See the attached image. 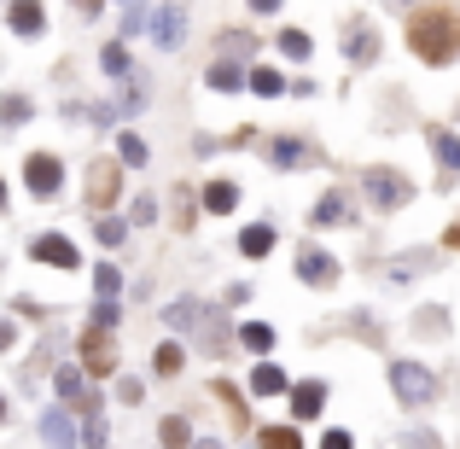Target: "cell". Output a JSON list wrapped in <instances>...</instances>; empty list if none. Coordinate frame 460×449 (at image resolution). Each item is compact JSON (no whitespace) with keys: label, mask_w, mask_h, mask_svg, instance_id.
<instances>
[{"label":"cell","mask_w":460,"mask_h":449,"mask_svg":"<svg viewBox=\"0 0 460 449\" xmlns=\"http://www.w3.org/2000/svg\"><path fill=\"white\" fill-rule=\"evenodd\" d=\"M408 47H414L426 65H455L460 58V12L455 6L408 12Z\"/></svg>","instance_id":"obj_1"},{"label":"cell","mask_w":460,"mask_h":449,"mask_svg":"<svg viewBox=\"0 0 460 449\" xmlns=\"http://www.w3.org/2000/svg\"><path fill=\"white\" fill-rule=\"evenodd\" d=\"M391 391L402 397L408 409H426L438 397V373L420 368V362H391Z\"/></svg>","instance_id":"obj_2"},{"label":"cell","mask_w":460,"mask_h":449,"mask_svg":"<svg viewBox=\"0 0 460 449\" xmlns=\"http://www.w3.org/2000/svg\"><path fill=\"white\" fill-rule=\"evenodd\" d=\"M361 187H367V199L379 204V211H396V204H408V193H414V187H408V175H396V169H385V164L367 169Z\"/></svg>","instance_id":"obj_3"},{"label":"cell","mask_w":460,"mask_h":449,"mask_svg":"<svg viewBox=\"0 0 460 449\" xmlns=\"http://www.w3.org/2000/svg\"><path fill=\"white\" fill-rule=\"evenodd\" d=\"M58 181H65V164H58L53 152H30L23 157V187H30L35 199H53Z\"/></svg>","instance_id":"obj_4"},{"label":"cell","mask_w":460,"mask_h":449,"mask_svg":"<svg viewBox=\"0 0 460 449\" xmlns=\"http://www.w3.org/2000/svg\"><path fill=\"white\" fill-rule=\"evenodd\" d=\"M111 368H117L111 333H100V327H88V333H82V380H88V373H111Z\"/></svg>","instance_id":"obj_5"},{"label":"cell","mask_w":460,"mask_h":449,"mask_svg":"<svg viewBox=\"0 0 460 449\" xmlns=\"http://www.w3.org/2000/svg\"><path fill=\"white\" fill-rule=\"evenodd\" d=\"M30 257H35V263H53V269H82V251L70 246L65 234H41V239H30Z\"/></svg>","instance_id":"obj_6"},{"label":"cell","mask_w":460,"mask_h":449,"mask_svg":"<svg viewBox=\"0 0 460 449\" xmlns=\"http://www.w3.org/2000/svg\"><path fill=\"white\" fill-rule=\"evenodd\" d=\"M146 23H152V41L169 47V53H175L181 35H187V12L181 6H157V12H146Z\"/></svg>","instance_id":"obj_7"},{"label":"cell","mask_w":460,"mask_h":449,"mask_svg":"<svg viewBox=\"0 0 460 449\" xmlns=\"http://www.w3.org/2000/svg\"><path fill=\"white\" fill-rule=\"evenodd\" d=\"M297 281H309V286H332V281H338V263L326 257V251L304 246V251H297Z\"/></svg>","instance_id":"obj_8"},{"label":"cell","mask_w":460,"mask_h":449,"mask_svg":"<svg viewBox=\"0 0 460 449\" xmlns=\"http://www.w3.org/2000/svg\"><path fill=\"white\" fill-rule=\"evenodd\" d=\"M53 385H58V397H65V403H82V415H88V420L100 415V403L88 397V380H82V368H58Z\"/></svg>","instance_id":"obj_9"},{"label":"cell","mask_w":460,"mask_h":449,"mask_svg":"<svg viewBox=\"0 0 460 449\" xmlns=\"http://www.w3.org/2000/svg\"><path fill=\"white\" fill-rule=\"evenodd\" d=\"M41 438L53 449H76V420H70V409H47L41 415Z\"/></svg>","instance_id":"obj_10"},{"label":"cell","mask_w":460,"mask_h":449,"mask_svg":"<svg viewBox=\"0 0 460 449\" xmlns=\"http://www.w3.org/2000/svg\"><path fill=\"white\" fill-rule=\"evenodd\" d=\"M286 397H292V415H297V420H314V415L326 409V385H321V380H304V385H292Z\"/></svg>","instance_id":"obj_11"},{"label":"cell","mask_w":460,"mask_h":449,"mask_svg":"<svg viewBox=\"0 0 460 449\" xmlns=\"http://www.w3.org/2000/svg\"><path fill=\"white\" fill-rule=\"evenodd\" d=\"M251 391L257 397H286L292 380H286V368H274V362H257V368H251Z\"/></svg>","instance_id":"obj_12"},{"label":"cell","mask_w":460,"mask_h":449,"mask_svg":"<svg viewBox=\"0 0 460 449\" xmlns=\"http://www.w3.org/2000/svg\"><path fill=\"white\" fill-rule=\"evenodd\" d=\"M117 199V164H93L88 169V204H111Z\"/></svg>","instance_id":"obj_13"},{"label":"cell","mask_w":460,"mask_h":449,"mask_svg":"<svg viewBox=\"0 0 460 449\" xmlns=\"http://www.w3.org/2000/svg\"><path fill=\"white\" fill-rule=\"evenodd\" d=\"M269 157H274V164H286V169H292V164H309V157H314V147H309L304 135H280V140L269 147Z\"/></svg>","instance_id":"obj_14"},{"label":"cell","mask_w":460,"mask_h":449,"mask_svg":"<svg viewBox=\"0 0 460 449\" xmlns=\"http://www.w3.org/2000/svg\"><path fill=\"white\" fill-rule=\"evenodd\" d=\"M431 152H438V164L449 169V175H460V135H449V129H426Z\"/></svg>","instance_id":"obj_15"},{"label":"cell","mask_w":460,"mask_h":449,"mask_svg":"<svg viewBox=\"0 0 460 449\" xmlns=\"http://www.w3.org/2000/svg\"><path fill=\"white\" fill-rule=\"evenodd\" d=\"M6 23H12V35H23V41H30V35L47 30V12H41V6H12Z\"/></svg>","instance_id":"obj_16"},{"label":"cell","mask_w":460,"mask_h":449,"mask_svg":"<svg viewBox=\"0 0 460 449\" xmlns=\"http://www.w3.org/2000/svg\"><path fill=\"white\" fill-rule=\"evenodd\" d=\"M239 345L257 350V356L269 362V350H274V327H269V321H245V327H239Z\"/></svg>","instance_id":"obj_17"},{"label":"cell","mask_w":460,"mask_h":449,"mask_svg":"<svg viewBox=\"0 0 460 449\" xmlns=\"http://www.w3.org/2000/svg\"><path fill=\"white\" fill-rule=\"evenodd\" d=\"M234 204H239V187H234V181H210V187H204V211L227 216Z\"/></svg>","instance_id":"obj_18"},{"label":"cell","mask_w":460,"mask_h":449,"mask_svg":"<svg viewBox=\"0 0 460 449\" xmlns=\"http://www.w3.org/2000/svg\"><path fill=\"white\" fill-rule=\"evenodd\" d=\"M239 251H245V257H269V251H274V228L269 222L245 228V234H239Z\"/></svg>","instance_id":"obj_19"},{"label":"cell","mask_w":460,"mask_h":449,"mask_svg":"<svg viewBox=\"0 0 460 449\" xmlns=\"http://www.w3.org/2000/svg\"><path fill=\"white\" fill-rule=\"evenodd\" d=\"M251 94H262V100H274V94H286V76L274 65H257L251 70Z\"/></svg>","instance_id":"obj_20"},{"label":"cell","mask_w":460,"mask_h":449,"mask_svg":"<svg viewBox=\"0 0 460 449\" xmlns=\"http://www.w3.org/2000/svg\"><path fill=\"white\" fill-rule=\"evenodd\" d=\"M426 269H431L426 251H408V257H396V263H391V281H420Z\"/></svg>","instance_id":"obj_21"},{"label":"cell","mask_w":460,"mask_h":449,"mask_svg":"<svg viewBox=\"0 0 460 449\" xmlns=\"http://www.w3.org/2000/svg\"><path fill=\"white\" fill-rule=\"evenodd\" d=\"M164 321L175 327V333H187V327H199V303H192V298H175V303L164 310Z\"/></svg>","instance_id":"obj_22"},{"label":"cell","mask_w":460,"mask_h":449,"mask_svg":"<svg viewBox=\"0 0 460 449\" xmlns=\"http://www.w3.org/2000/svg\"><path fill=\"white\" fill-rule=\"evenodd\" d=\"M204 82H210L216 94H239V82H245V76H239V65H222V58H216V65H210V76H204Z\"/></svg>","instance_id":"obj_23"},{"label":"cell","mask_w":460,"mask_h":449,"mask_svg":"<svg viewBox=\"0 0 460 449\" xmlns=\"http://www.w3.org/2000/svg\"><path fill=\"white\" fill-rule=\"evenodd\" d=\"M257 449H304V438L292 427H269V432H257Z\"/></svg>","instance_id":"obj_24"},{"label":"cell","mask_w":460,"mask_h":449,"mask_svg":"<svg viewBox=\"0 0 460 449\" xmlns=\"http://www.w3.org/2000/svg\"><path fill=\"white\" fill-rule=\"evenodd\" d=\"M181 368H187V350H181V345H157V373H164V380H175Z\"/></svg>","instance_id":"obj_25"},{"label":"cell","mask_w":460,"mask_h":449,"mask_svg":"<svg viewBox=\"0 0 460 449\" xmlns=\"http://www.w3.org/2000/svg\"><path fill=\"white\" fill-rule=\"evenodd\" d=\"M157 438H164L169 449H181V444H192V432H187V420H181V415H164V427H157Z\"/></svg>","instance_id":"obj_26"},{"label":"cell","mask_w":460,"mask_h":449,"mask_svg":"<svg viewBox=\"0 0 460 449\" xmlns=\"http://www.w3.org/2000/svg\"><path fill=\"white\" fill-rule=\"evenodd\" d=\"M23 117H30V100H23V94H6V100H0V123H6V129H18Z\"/></svg>","instance_id":"obj_27"},{"label":"cell","mask_w":460,"mask_h":449,"mask_svg":"<svg viewBox=\"0 0 460 449\" xmlns=\"http://www.w3.org/2000/svg\"><path fill=\"white\" fill-rule=\"evenodd\" d=\"M349 58H356V65H367L373 53H379V41H373V30H361V35H349V47H344Z\"/></svg>","instance_id":"obj_28"},{"label":"cell","mask_w":460,"mask_h":449,"mask_svg":"<svg viewBox=\"0 0 460 449\" xmlns=\"http://www.w3.org/2000/svg\"><path fill=\"white\" fill-rule=\"evenodd\" d=\"M100 65H105V76H123V70H128V47H123V41H111V47L100 53Z\"/></svg>","instance_id":"obj_29"},{"label":"cell","mask_w":460,"mask_h":449,"mask_svg":"<svg viewBox=\"0 0 460 449\" xmlns=\"http://www.w3.org/2000/svg\"><path fill=\"white\" fill-rule=\"evenodd\" d=\"M93 286H100V298H117L123 292V274H117L111 263H100V269H93Z\"/></svg>","instance_id":"obj_30"},{"label":"cell","mask_w":460,"mask_h":449,"mask_svg":"<svg viewBox=\"0 0 460 449\" xmlns=\"http://www.w3.org/2000/svg\"><path fill=\"white\" fill-rule=\"evenodd\" d=\"M88 321L100 327V333H111V327H117V298H100V303H93V315H88Z\"/></svg>","instance_id":"obj_31"},{"label":"cell","mask_w":460,"mask_h":449,"mask_svg":"<svg viewBox=\"0 0 460 449\" xmlns=\"http://www.w3.org/2000/svg\"><path fill=\"white\" fill-rule=\"evenodd\" d=\"M280 53H286V58H309V35H304V30H286V35H280Z\"/></svg>","instance_id":"obj_32"},{"label":"cell","mask_w":460,"mask_h":449,"mask_svg":"<svg viewBox=\"0 0 460 449\" xmlns=\"http://www.w3.org/2000/svg\"><path fill=\"white\" fill-rule=\"evenodd\" d=\"M117 157H123V164H135V169H140V164H146V147H140L135 135H117Z\"/></svg>","instance_id":"obj_33"},{"label":"cell","mask_w":460,"mask_h":449,"mask_svg":"<svg viewBox=\"0 0 460 449\" xmlns=\"http://www.w3.org/2000/svg\"><path fill=\"white\" fill-rule=\"evenodd\" d=\"M414 327H420V333H443V327H449V315L431 303V310H420V315H414Z\"/></svg>","instance_id":"obj_34"},{"label":"cell","mask_w":460,"mask_h":449,"mask_svg":"<svg viewBox=\"0 0 460 449\" xmlns=\"http://www.w3.org/2000/svg\"><path fill=\"white\" fill-rule=\"evenodd\" d=\"M338 216H344V199H338V193H326V199L314 204V222H338Z\"/></svg>","instance_id":"obj_35"},{"label":"cell","mask_w":460,"mask_h":449,"mask_svg":"<svg viewBox=\"0 0 460 449\" xmlns=\"http://www.w3.org/2000/svg\"><path fill=\"white\" fill-rule=\"evenodd\" d=\"M123 239H128V222H100V246H123Z\"/></svg>","instance_id":"obj_36"},{"label":"cell","mask_w":460,"mask_h":449,"mask_svg":"<svg viewBox=\"0 0 460 449\" xmlns=\"http://www.w3.org/2000/svg\"><path fill=\"white\" fill-rule=\"evenodd\" d=\"M222 47H227V58H222V65H234V58H245V53H251V35H227Z\"/></svg>","instance_id":"obj_37"},{"label":"cell","mask_w":460,"mask_h":449,"mask_svg":"<svg viewBox=\"0 0 460 449\" xmlns=\"http://www.w3.org/2000/svg\"><path fill=\"white\" fill-rule=\"evenodd\" d=\"M140 23H146V12H140V6H128V12H123V41L140 30Z\"/></svg>","instance_id":"obj_38"},{"label":"cell","mask_w":460,"mask_h":449,"mask_svg":"<svg viewBox=\"0 0 460 449\" xmlns=\"http://www.w3.org/2000/svg\"><path fill=\"white\" fill-rule=\"evenodd\" d=\"M152 216H157V199H135V222H140V228H146V222H152Z\"/></svg>","instance_id":"obj_39"},{"label":"cell","mask_w":460,"mask_h":449,"mask_svg":"<svg viewBox=\"0 0 460 449\" xmlns=\"http://www.w3.org/2000/svg\"><path fill=\"white\" fill-rule=\"evenodd\" d=\"M321 449H349V432H344V427H332V432L321 438Z\"/></svg>","instance_id":"obj_40"},{"label":"cell","mask_w":460,"mask_h":449,"mask_svg":"<svg viewBox=\"0 0 460 449\" xmlns=\"http://www.w3.org/2000/svg\"><path fill=\"white\" fill-rule=\"evenodd\" d=\"M117 397H123V403H140L146 391H140V380H123V385H117Z\"/></svg>","instance_id":"obj_41"},{"label":"cell","mask_w":460,"mask_h":449,"mask_svg":"<svg viewBox=\"0 0 460 449\" xmlns=\"http://www.w3.org/2000/svg\"><path fill=\"white\" fill-rule=\"evenodd\" d=\"M408 449H438V438L431 432H408Z\"/></svg>","instance_id":"obj_42"},{"label":"cell","mask_w":460,"mask_h":449,"mask_svg":"<svg viewBox=\"0 0 460 449\" xmlns=\"http://www.w3.org/2000/svg\"><path fill=\"white\" fill-rule=\"evenodd\" d=\"M12 338H18V327H12V321H0V350H12Z\"/></svg>","instance_id":"obj_43"},{"label":"cell","mask_w":460,"mask_h":449,"mask_svg":"<svg viewBox=\"0 0 460 449\" xmlns=\"http://www.w3.org/2000/svg\"><path fill=\"white\" fill-rule=\"evenodd\" d=\"M449 251H460V222H455V228H449Z\"/></svg>","instance_id":"obj_44"},{"label":"cell","mask_w":460,"mask_h":449,"mask_svg":"<svg viewBox=\"0 0 460 449\" xmlns=\"http://www.w3.org/2000/svg\"><path fill=\"white\" fill-rule=\"evenodd\" d=\"M192 449H222V444H216V438H199V444H192Z\"/></svg>","instance_id":"obj_45"},{"label":"cell","mask_w":460,"mask_h":449,"mask_svg":"<svg viewBox=\"0 0 460 449\" xmlns=\"http://www.w3.org/2000/svg\"><path fill=\"white\" fill-rule=\"evenodd\" d=\"M0 211H6V181H0Z\"/></svg>","instance_id":"obj_46"},{"label":"cell","mask_w":460,"mask_h":449,"mask_svg":"<svg viewBox=\"0 0 460 449\" xmlns=\"http://www.w3.org/2000/svg\"><path fill=\"white\" fill-rule=\"evenodd\" d=\"M0 420H6V397H0Z\"/></svg>","instance_id":"obj_47"}]
</instances>
